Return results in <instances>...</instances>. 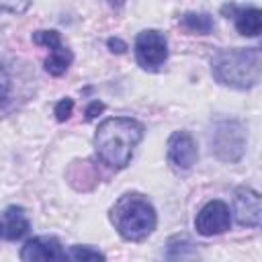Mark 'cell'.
Wrapping results in <instances>:
<instances>
[{
	"instance_id": "52a82bcc",
	"label": "cell",
	"mask_w": 262,
	"mask_h": 262,
	"mask_svg": "<svg viewBox=\"0 0 262 262\" xmlns=\"http://www.w3.org/2000/svg\"><path fill=\"white\" fill-rule=\"evenodd\" d=\"M196 141L188 131H174L168 139V160L176 170H190L196 164Z\"/></svg>"
},
{
	"instance_id": "3957f363",
	"label": "cell",
	"mask_w": 262,
	"mask_h": 262,
	"mask_svg": "<svg viewBox=\"0 0 262 262\" xmlns=\"http://www.w3.org/2000/svg\"><path fill=\"white\" fill-rule=\"evenodd\" d=\"M111 221L121 237L129 242H141L156 229V209L151 203L137 192L123 194L111 209Z\"/></svg>"
},
{
	"instance_id": "9c48e42d",
	"label": "cell",
	"mask_w": 262,
	"mask_h": 262,
	"mask_svg": "<svg viewBox=\"0 0 262 262\" xmlns=\"http://www.w3.org/2000/svg\"><path fill=\"white\" fill-rule=\"evenodd\" d=\"M66 252L61 250L59 242L55 237H33L29 239L20 250V260L25 262H45V260H63Z\"/></svg>"
},
{
	"instance_id": "d6986e66",
	"label": "cell",
	"mask_w": 262,
	"mask_h": 262,
	"mask_svg": "<svg viewBox=\"0 0 262 262\" xmlns=\"http://www.w3.org/2000/svg\"><path fill=\"white\" fill-rule=\"evenodd\" d=\"M72 108H74V100L72 98H63V100H59L57 104H55V119L57 121H66V119H70V115H72Z\"/></svg>"
},
{
	"instance_id": "2e32d148",
	"label": "cell",
	"mask_w": 262,
	"mask_h": 262,
	"mask_svg": "<svg viewBox=\"0 0 262 262\" xmlns=\"http://www.w3.org/2000/svg\"><path fill=\"white\" fill-rule=\"evenodd\" d=\"M66 258H72V260H104V254H100L92 248H86V246H74L66 252Z\"/></svg>"
},
{
	"instance_id": "ffe728a7",
	"label": "cell",
	"mask_w": 262,
	"mask_h": 262,
	"mask_svg": "<svg viewBox=\"0 0 262 262\" xmlns=\"http://www.w3.org/2000/svg\"><path fill=\"white\" fill-rule=\"evenodd\" d=\"M106 45H108V49H111L113 53H125V51H127V43L121 41V39H117V37H111V39L106 41Z\"/></svg>"
},
{
	"instance_id": "8992f818",
	"label": "cell",
	"mask_w": 262,
	"mask_h": 262,
	"mask_svg": "<svg viewBox=\"0 0 262 262\" xmlns=\"http://www.w3.org/2000/svg\"><path fill=\"white\" fill-rule=\"evenodd\" d=\"M229 225H231V215H229V207L223 201H209L194 219V229L207 237L227 231Z\"/></svg>"
},
{
	"instance_id": "ba28073f",
	"label": "cell",
	"mask_w": 262,
	"mask_h": 262,
	"mask_svg": "<svg viewBox=\"0 0 262 262\" xmlns=\"http://www.w3.org/2000/svg\"><path fill=\"white\" fill-rule=\"evenodd\" d=\"M233 213L235 221L244 227H258L262 217V201L260 194L252 188H237L233 196Z\"/></svg>"
},
{
	"instance_id": "9a60e30c",
	"label": "cell",
	"mask_w": 262,
	"mask_h": 262,
	"mask_svg": "<svg viewBox=\"0 0 262 262\" xmlns=\"http://www.w3.org/2000/svg\"><path fill=\"white\" fill-rule=\"evenodd\" d=\"M166 256L170 260H178V258H194L196 250L192 248V244L186 237H172L168 242V252Z\"/></svg>"
},
{
	"instance_id": "44dd1931",
	"label": "cell",
	"mask_w": 262,
	"mask_h": 262,
	"mask_svg": "<svg viewBox=\"0 0 262 262\" xmlns=\"http://www.w3.org/2000/svg\"><path fill=\"white\" fill-rule=\"evenodd\" d=\"M102 111H104V104H102V102H98V100H94V102L86 108V119H88V121H92V119H94L96 115H100Z\"/></svg>"
},
{
	"instance_id": "277c9868",
	"label": "cell",
	"mask_w": 262,
	"mask_h": 262,
	"mask_svg": "<svg viewBox=\"0 0 262 262\" xmlns=\"http://www.w3.org/2000/svg\"><path fill=\"white\" fill-rule=\"evenodd\" d=\"M246 143H248V135L239 121L223 119V121L213 123V127L209 131L211 154H215L223 162L231 164V162L242 160V156L246 151Z\"/></svg>"
},
{
	"instance_id": "7c38bea8",
	"label": "cell",
	"mask_w": 262,
	"mask_h": 262,
	"mask_svg": "<svg viewBox=\"0 0 262 262\" xmlns=\"http://www.w3.org/2000/svg\"><path fill=\"white\" fill-rule=\"evenodd\" d=\"M235 29L242 35L248 37H256L262 31V12L258 8H246V10H237L235 14Z\"/></svg>"
},
{
	"instance_id": "e0dca14e",
	"label": "cell",
	"mask_w": 262,
	"mask_h": 262,
	"mask_svg": "<svg viewBox=\"0 0 262 262\" xmlns=\"http://www.w3.org/2000/svg\"><path fill=\"white\" fill-rule=\"evenodd\" d=\"M33 41H35L37 45H45V47H49V45L61 41V37H59L57 31L51 29V31H37V33H33Z\"/></svg>"
},
{
	"instance_id": "7402d4cb",
	"label": "cell",
	"mask_w": 262,
	"mask_h": 262,
	"mask_svg": "<svg viewBox=\"0 0 262 262\" xmlns=\"http://www.w3.org/2000/svg\"><path fill=\"white\" fill-rule=\"evenodd\" d=\"M123 2H125V0H108V4H111V6H117V8L123 6Z\"/></svg>"
},
{
	"instance_id": "ac0fdd59",
	"label": "cell",
	"mask_w": 262,
	"mask_h": 262,
	"mask_svg": "<svg viewBox=\"0 0 262 262\" xmlns=\"http://www.w3.org/2000/svg\"><path fill=\"white\" fill-rule=\"evenodd\" d=\"M31 0H0V12H12V14H18V12H25L29 8Z\"/></svg>"
},
{
	"instance_id": "5b68a950",
	"label": "cell",
	"mask_w": 262,
	"mask_h": 262,
	"mask_svg": "<svg viewBox=\"0 0 262 262\" xmlns=\"http://www.w3.org/2000/svg\"><path fill=\"white\" fill-rule=\"evenodd\" d=\"M135 59L143 70L156 72L168 59V43L160 31H141L135 39Z\"/></svg>"
},
{
	"instance_id": "8fae6325",
	"label": "cell",
	"mask_w": 262,
	"mask_h": 262,
	"mask_svg": "<svg viewBox=\"0 0 262 262\" xmlns=\"http://www.w3.org/2000/svg\"><path fill=\"white\" fill-rule=\"evenodd\" d=\"M49 49H51V53H49V57L45 59V70H47L51 76H61V74H66V70H68L70 63H72V51H70L61 41L49 45Z\"/></svg>"
},
{
	"instance_id": "30bf717a",
	"label": "cell",
	"mask_w": 262,
	"mask_h": 262,
	"mask_svg": "<svg viewBox=\"0 0 262 262\" xmlns=\"http://www.w3.org/2000/svg\"><path fill=\"white\" fill-rule=\"evenodd\" d=\"M29 231V219L23 207H8L4 211V227L2 233L6 239H20Z\"/></svg>"
},
{
	"instance_id": "6da1fadb",
	"label": "cell",
	"mask_w": 262,
	"mask_h": 262,
	"mask_svg": "<svg viewBox=\"0 0 262 262\" xmlns=\"http://www.w3.org/2000/svg\"><path fill=\"white\" fill-rule=\"evenodd\" d=\"M143 137V125L131 117L104 119L94 135L98 158L111 168H125L131 162L133 149Z\"/></svg>"
},
{
	"instance_id": "5bb4252c",
	"label": "cell",
	"mask_w": 262,
	"mask_h": 262,
	"mask_svg": "<svg viewBox=\"0 0 262 262\" xmlns=\"http://www.w3.org/2000/svg\"><path fill=\"white\" fill-rule=\"evenodd\" d=\"M180 20H182V25H184L188 31L199 33V35H207V33H211L213 27H215L213 16L207 14V12H186V14H182Z\"/></svg>"
},
{
	"instance_id": "7a4b0ae2",
	"label": "cell",
	"mask_w": 262,
	"mask_h": 262,
	"mask_svg": "<svg viewBox=\"0 0 262 262\" xmlns=\"http://www.w3.org/2000/svg\"><path fill=\"white\" fill-rule=\"evenodd\" d=\"M213 78L229 88L246 90L260 82L262 53L256 47L250 49H223L215 53L211 61Z\"/></svg>"
},
{
	"instance_id": "4fadbf2b",
	"label": "cell",
	"mask_w": 262,
	"mask_h": 262,
	"mask_svg": "<svg viewBox=\"0 0 262 262\" xmlns=\"http://www.w3.org/2000/svg\"><path fill=\"white\" fill-rule=\"evenodd\" d=\"M12 106H14V78L4 66H0V117L6 115Z\"/></svg>"
}]
</instances>
